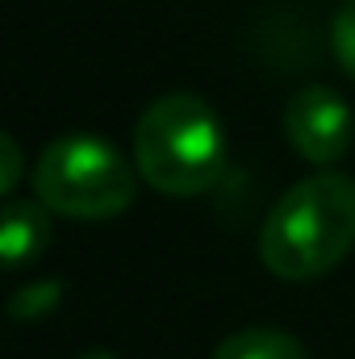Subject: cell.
Segmentation results:
<instances>
[{"label":"cell","instance_id":"cell-1","mask_svg":"<svg viewBox=\"0 0 355 359\" xmlns=\"http://www.w3.org/2000/svg\"><path fill=\"white\" fill-rule=\"evenodd\" d=\"M355 247V180L314 172L293 184L260 230V259L280 280H318L339 268Z\"/></svg>","mask_w":355,"mask_h":359},{"label":"cell","instance_id":"cell-2","mask_svg":"<svg viewBox=\"0 0 355 359\" xmlns=\"http://www.w3.org/2000/svg\"><path fill=\"white\" fill-rule=\"evenodd\" d=\"M230 142L196 92L159 96L134 126V168L163 196H201L226 176Z\"/></svg>","mask_w":355,"mask_h":359},{"label":"cell","instance_id":"cell-3","mask_svg":"<svg viewBox=\"0 0 355 359\" xmlns=\"http://www.w3.org/2000/svg\"><path fill=\"white\" fill-rule=\"evenodd\" d=\"M34 196L63 217L105 222L130 209L134 168L96 134H63L34 163Z\"/></svg>","mask_w":355,"mask_h":359},{"label":"cell","instance_id":"cell-4","mask_svg":"<svg viewBox=\"0 0 355 359\" xmlns=\"http://www.w3.org/2000/svg\"><path fill=\"white\" fill-rule=\"evenodd\" d=\"M284 134H288L293 151L305 163H314L318 172H330L351 147L355 117L347 109V100L335 88L309 84V88L288 96V104H284Z\"/></svg>","mask_w":355,"mask_h":359},{"label":"cell","instance_id":"cell-5","mask_svg":"<svg viewBox=\"0 0 355 359\" xmlns=\"http://www.w3.org/2000/svg\"><path fill=\"white\" fill-rule=\"evenodd\" d=\"M51 243V217L42 201H4V217H0V259L4 268L17 271L34 264Z\"/></svg>","mask_w":355,"mask_h":359},{"label":"cell","instance_id":"cell-6","mask_svg":"<svg viewBox=\"0 0 355 359\" xmlns=\"http://www.w3.org/2000/svg\"><path fill=\"white\" fill-rule=\"evenodd\" d=\"M213 359H305V347L284 334V330H272V326H247V330H234L226 334Z\"/></svg>","mask_w":355,"mask_h":359},{"label":"cell","instance_id":"cell-7","mask_svg":"<svg viewBox=\"0 0 355 359\" xmlns=\"http://www.w3.org/2000/svg\"><path fill=\"white\" fill-rule=\"evenodd\" d=\"M59 297H63V284H59V280L29 284V288H21V292L8 301V313H13L17 322H25V318H42V313H51V309L59 305Z\"/></svg>","mask_w":355,"mask_h":359},{"label":"cell","instance_id":"cell-8","mask_svg":"<svg viewBox=\"0 0 355 359\" xmlns=\"http://www.w3.org/2000/svg\"><path fill=\"white\" fill-rule=\"evenodd\" d=\"M330 46H335V59L343 63V72L355 80V0H339L335 21H330Z\"/></svg>","mask_w":355,"mask_h":359},{"label":"cell","instance_id":"cell-9","mask_svg":"<svg viewBox=\"0 0 355 359\" xmlns=\"http://www.w3.org/2000/svg\"><path fill=\"white\" fill-rule=\"evenodd\" d=\"M17 180H21V147L13 134H0V192L13 196Z\"/></svg>","mask_w":355,"mask_h":359},{"label":"cell","instance_id":"cell-10","mask_svg":"<svg viewBox=\"0 0 355 359\" xmlns=\"http://www.w3.org/2000/svg\"><path fill=\"white\" fill-rule=\"evenodd\" d=\"M80 359H113V355H109V351H84Z\"/></svg>","mask_w":355,"mask_h":359}]
</instances>
